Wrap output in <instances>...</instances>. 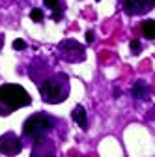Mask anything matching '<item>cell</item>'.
<instances>
[{"label": "cell", "instance_id": "6da1fadb", "mask_svg": "<svg viewBox=\"0 0 155 157\" xmlns=\"http://www.w3.org/2000/svg\"><path fill=\"white\" fill-rule=\"evenodd\" d=\"M37 86H40V95L45 103L58 105L64 103L69 95V77L66 73H54Z\"/></svg>", "mask_w": 155, "mask_h": 157}, {"label": "cell", "instance_id": "7a4b0ae2", "mask_svg": "<svg viewBox=\"0 0 155 157\" xmlns=\"http://www.w3.org/2000/svg\"><path fill=\"white\" fill-rule=\"evenodd\" d=\"M30 103H32V97L21 84L0 86V116H9L17 109L28 107Z\"/></svg>", "mask_w": 155, "mask_h": 157}, {"label": "cell", "instance_id": "3957f363", "mask_svg": "<svg viewBox=\"0 0 155 157\" xmlns=\"http://www.w3.org/2000/svg\"><path fill=\"white\" fill-rule=\"evenodd\" d=\"M60 124L56 118L45 114V112H37V114H32L30 118H26L25 124H23V135L26 139H30L32 142L36 140H41V139H47V136L54 131V127Z\"/></svg>", "mask_w": 155, "mask_h": 157}, {"label": "cell", "instance_id": "277c9868", "mask_svg": "<svg viewBox=\"0 0 155 157\" xmlns=\"http://www.w3.org/2000/svg\"><path fill=\"white\" fill-rule=\"evenodd\" d=\"M58 51H60L62 60L66 62H82L86 58L84 47L75 39H64L62 43H58Z\"/></svg>", "mask_w": 155, "mask_h": 157}, {"label": "cell", "instance_id": "5b68a950", "mask_svg": "<svg viewBox=\"0 0 155 157\" xmlns=\"http://www.w3.org/2000/svg\"><path fill=\"white\" fill-rule=\"evenodd\" d=\"M23 150V142L15 133H6L0 136V153L4 155H17Z\"/></svg>", "mask_w": 155, "mask_h": 157}, {"label": "cell", "instance_id": "8992f818", "mask_svg": "<svg viewBox=\"0 0 155 157\" xmlns=\"http://www.w3.org/2000/svg\"><path fill=\"white\" fill-rule=\"evenodd\" d=\"M155 8V0H123V11L131 17L144 15Z\"/></svg>", "mask_w": 155, "mask_h": 157}, {"label": "cell", "instance_id": "52a82bcc", "mask_svg": "<svg viewBox=\"0 0 155 157\" xmlns=\"http://www.w3.org/2000/svg\"><path fill=\"white\" fill-rule=\"evenodd\" d=\"M30 157H56V150H54V142L49 139H41L32 142V151Z\"/></svg>", "mask_w": 155, "mask_h": 157}, {"label": "cell", "instance_id": "ba28073f", "mask_svg": "<svg viewBox=\"0 0 155 157\" xmlns=\"http://www.w3.org/2000/svg\"><path fill=\"white\" fill-rule=\"evenodd\" d=\"M45 8H49L52 13H51V19L52 21H60L64 17V11H66V2L64 0H43Z\"/></svg>", "mask_w": 155, "mask_h": 157}, {"label": "cell", "instance_id": "9c48e42d", "mask_svg": "<svg viewBox=\"0 0 155 157\" xmlns=\"http://www.w3.org/2000/svg\"><path fill=\"white\" fill-rule=\"evenodd\" d=\"M71 118H73V122L79 125L82 131L88 129V114H86V109L82 105H77L73 110H71Z\"/></svg>", "mask_w": 155, "mask_h": 157}, {"label": "cell", "instance_id": "30bf717a", "mask_svg": "<svg viewBox=\"0 0 155 157\" xmlns=\"http://www.w3.org/2000/svg\"><path fill=\"white\" fill-rule=\"evenodd\" d=\"M148 92H149V88H148V84L144 81H137L134 86L131 88V95L134 97V99H146Z\"/></svg>", "mask_w": 155, "mask_h": 157}, {"label": "cell", "instance_id": "8fae6325", "mask_svg": "<svg viewBox=\"0 0 155 157\" xmlns=\"http://www.w3.org/2000/svg\"><path fill=\"white\" fill-rule=\"evenodd\" d=\"M140 32L148 39H155V19H146L140 25Z\"/></svg>", "mask_w": 155, "mask_h": 157}, {"label": "cell", "instance_id": "7c38bea8", "mask_svg": "<svg viewBox=\"0 0 155 157\" xmlns=\"http://www.w3.org/2000/svg\"><path fill=\"white\" fill-rule=\"evenodd\" d=\"M30 19H32L34 23H41L43 21V11L41 10H32L30 11Z\"/></svg>", "mask_w": 155, "mask_h": 157}, {"label": "cell", "instance_id": "4fadbf2b", "mask_svg": "<svg viewBox=\"0 0 155 157\" xmlns=\"http://www.w3.org/2000/svg\"><path fill=\"white\" fill-rule=\"evenodd\" d=\"M129 49H131V52H133V54H138V52L142 51V45H140V41H138V39H131Z\"/></svg>", "mask_w": 155, "mask_h": 157}, {"label": "cell", "instance_id": "5bb4252c", "mask_svg": "<svg viewBox=\"0 0 155 157\" xmlns=\"http://www.w3.org/2000/svg\"><path fill=\"white\" fill-rule=\"evenodd\" d=\"M25 47H26V43L23 41V39H15V41H13V49L15 51H23Z\"/></svg>", "mask_w": 155, "mask_h": 157}, {"label": "cell", "instance_id": "9a60e30c", "mask_svg": "<svg viewBox=\"0 0 155 157\" xmlns=\"http://www.w3.org/2000/svg\"><path fill=\"white\" fill-rule=\"evenodd\" d=\"M93 39H95V37H93V32L88 30V32H86V41H88V43H93Z\"/></svg>", "mask_w": 155, "mask_h": 157}]
</instances>
